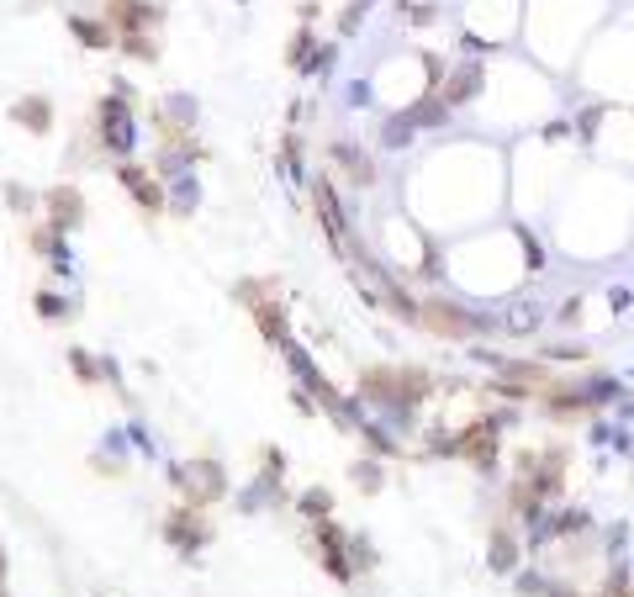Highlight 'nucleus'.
Wrapping results in <instances>:
<instances>
[{
  "instance_id": "20e7f679",
  "label": "nucleus",
  "mask_w": 634,
  "mask_h": 597,
  "mask_svg": "<svg viewBox=\"0 0 634 597\" xmlns=\"http://www.w3.org/2000/svg\"><path fill=\"white\" fill-rule=\"evenodd\" d=\"M428 323H434L439 333H465V328H471V317H465V312H455V307H444V302H428Z\"/></svg>"
},
{
  "instance_id": "4468645a",
  "label": "nucleus",
  "mask_w": 634,
  "mask_h": 597,
  "mask_svg": "<svg viewBox=\"0 0 634 597\" xmlns=\"http://www.w3.org/2000/svg\"><path fill=\"white\" fill-rule=\"evenodd\" d=\"M545 587H550V582H539L534 571H524V576H518V592H524V597H545Z\"/></svg>"
},
{
  "instance_id": "423d86ee",
  "label": "nucleus",
  "mask_w": 634,
  "mask_h": 597,
  "mask_svg": "<svg viewBox=\"0 0 634 597\" xmlns=\"http://www.w3.org/2000/svg\"><path fill=\"white\" fill-rule=\"evenodd\" d=\"M48 207H53V222H59V228H74V222H80V191H53Z\"/></svg>"
},
{
  "instance_id": "dca6fc26",
  "label": "nucleus",
  "mask_w": 634,
  "mask_h": 597,
  "mask_svg": "<svg viewBox=\"0 0 634 597\" xmlns=\"http://www.w3.org/2000/svg\"><path fill=\"white\" fill-rule=\"evenodd\" d=\"M545 597H576V587H566V582H550V587H545Z\"/></svg>"
},
{
  "instance_id": "f03ea898",
  "label": "nucleus",
  "mask_w": 634,
  "mask_h": 597,
  "mask_svg": "<svg viewBox=\"0 0 634 597\" xmlns=\"http://www.w3.org/2000/svg\"><path fill=\"white\" fill-rule=\"evenodd\" d=\"M122 185H127V191H133V196H138V207H143V212H159V207H164L159 185H154V180H148L143 170H133V164H127V170H122Z\"/></svg>"
},
{
  "instance_id": "1a4fd4ad",
  "label": "nucleus",
  "mask_w": 634,
  "mask_h": 597,
  "mask_svg": "<svg viewBox=\"0 0 634 597\" xmlns=\"http://www.w3.org/2000/svg\"><path fill=\"white\" fill-rule=\"evenodd\" d=\"M513 561H518V545L497 529V539H492V566H497V571H513Z\"/></svg>"
},
{
  "instance_id": "6e6552de",
  "label": "nucleus",
  "mask_w": 634,
  "mask_h": 597,
  "mask_svg": "<svg viewBox=\"0 0 634 597\" xmlns=\"http://www.w3.org/2000/svg\"><path fill=\"white\" fill-rule=\"evenodd\" d=\"M339 159L349 164V175L360 180V185H370V180H376V164H370L365 154H354V148H339Z\"/></svg>"
},
{
  "instance_id": "a211bd4d",
  "label": "nucleus",
  "mask_w": 634,
  "mask_h": 597,
  "mask_svg": "<svg viewBox=\"0 0 634 597\" xmlns=\"http://www.w3.org/2000/svg\"><path fill=\"white\" fill-rule=\"evenodd\" d=\"M603 597H608V592H603Z\"/></svg>"
},
{
  "instance_id": "f3484780",
  "label": "nucleus",
  "mask_w": 634,
  "mask_h": 597,
  "mask_svg": "<svg viewBox=\"0 0 634 597\" xmlns=\"http://www.w3.org/2000/svg\"><path fill=\"white\" fill-rule=\"evenodd\" d=\"M0 571H6V555H0Z\"/></svg>"
},
{
  "instance_id": "9b49d317",
  "label": "nucleus",
  "mask_w": 634,
  "mask_h": 597,
  "mask_svg": "<svg viewBox=\"0 0 634 597\" xmlns=\"http://www.w3.org/2000/svg\"><path fill=\"white\" fill-rule=\"evenodd\" d=\"M259 323H265V333H270V344H286V323H281V312L259 307Z\"/></svg>"
},
{
  "instance_id": "9d476101",
  "label": "nucleus",
  "mask_w": 634,
  "mask_h": 597,
  "mask_svg": "<svg viewBox=\"0 0 634 597\" xmlns=\"http://www.w3.org/2000/svg\"><path fill=\"white\" fill-rule=\"evenodd\" d=\"M302 513H307V518H328V513H333V497H328L323 487H312V492L302 497Z\"/></svg>"
},
{
  "instance_id": "0eeeda50",
  "label": "nucleus",
  "mask_w": 634,
  "mask_h": 597,
  "mask_svg": "<svg viewBox=\"0 0 634 597\" xmlns=\"http://www.w3.org/2000/svg\"><path fill=\"white\" fill-rule=\"evenodd\" d=\"M476 80H481V69H460L455 80L439 90V96H444V101H465V96H476Z\"/></svg>"
},
{
  "instance_id": "39448f33",
  "label": "nucleus",
  "mask_w": 634,
  "mask_h": 597,
  "mask_svg": "<svg viewBox=\"0 0 634 597\" xmlns=\"http://www.w3.org/2000/svg\"><path fill=\"white\" fill-rule=\"evenodd\" d=\"M317 212H323V222H328L333 238H344V212H339V201H333V185L328 180H317Z\"/></svg>"
},
{
  "instance_id": "f8f14e48",
  "label": "nucleus",
  "mask_w": 634,
  "mask_h": 597,
  "mask_svg": "<svg viewBox=\"0 0 634 597\" xmlns=\"http://www.w3.org/2000/svg\"><path fill=\"white\" fill-rule=\"evenodd\" d=\"M69 27H74V32H80V37H85V43H90V48H106V32H101L96 22H85V16H74V22H69Z\"/></svg>"
},
{
  "instance_id": "f257e3e1",
  "label": "nucleus",
  "mask_w": 634,
  "mask_h": 597,
  "mask_svg": "<svg viewBox=\"0 0 634 597\" xmlns=\"http://www.w3.org/2000/svg\"><path fill=\"white\" fill-rule=\"evenodd\" d=\"M101 138L111 143V148H133V127H127V111H122V101H101Z\"/></svg>"
},
{
  "instance_id": "7ed1b4c3",
  "label": "nucleus",
  "mask_w": 634,
  "mask_h": 597,
  "mask_svg": "<svg viewBox=\"0 0 634 597\" xmlns=\"http://www.w3.org/2000/svg\"><path fill=\"white\" fill-rule=\"evenodd\" d=\"M16 122H27V133H48V122H53V106L43 101V96H32V101H16V111H11Z\"/></svg>"
},
{
  "instance_id": "ddd939ff",
  "label": "nucleus",
  "mask_w": 634,
  "mask_h": 597,
  "mask_svg": "<svg viewBox=\"0 0 634 597\" xmlns=\"http://www.w3.org/2000/svg\"><path fill=\"white\" fill-rule=\"evenodd\" d=\"M413 138V117H391L386 122V143H407Z\"/></svg>"
},
{
  "instance_id": "2eb2a0df",
  "label": "nucleus",
  "mask_w": 634,
  "mask_h": 597,
  "mask_svg": "<svg viewBox=\"0 0 634 597\" xmlns=\"http://www.w3.org/2000/svg\"><path fill=\"white\" fill-rule=\"evenodd\" d=\"M354 481H360L365 492H376V487H381V471H376V465H365V471H360V465H354Z\"/></svg>"
}]
</instances>
